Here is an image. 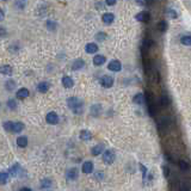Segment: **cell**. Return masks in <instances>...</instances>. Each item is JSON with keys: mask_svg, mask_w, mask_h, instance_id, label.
I'll list each match as a JSON object with an SVG mask.
<instances>
[{"mask_svg": "<svg viewBox=\"0 0 191 191\" xmlns=\"http://www.w3.org/2000/svg\"><path fill=\"white\" fill-rule=\"evenodd\" d=\"M156 28H158V30H159L160 32H165L167 30V23L165 20H160V22L158 23V25H156Z\"/></svg>", "mask_w": 191, "mask_h": 191, "instance_id": "obj_26", "label": "cell"}, {"mask_svg": "<svg viewBox=\"0 0 191 191\" xmlns=\"http://www.w3.org/2000/svg\"><path fill=\"white\" fill-rule=\"evenodd\" d=\"M107 68H109L111 72H119L121 71V68H122V65H121V62L117 61V60H112V61L109 63Z\"/></svg>", "mask_w": 191, "mask_h": 191, "instance_id": "obj_6", "label": "cell"}, {"mask_svg": "<svg viewBox=\"0 0 191 191\" xmlns=\"http://www.w3.org/2000/svg\"><path fill=\"white\" fill-rule=\"evenodd\" d=\"M14 87H16V83H14V81H12V80L6 81V89L8 90V91H12Z\"/></svg>", "mask_w": 191, "mask_h": 191, "instance_id": "obj_34", "label": "cell"}, {"mask_svg": "<svg viewBox=\"0 0 191 191\" xmlns=\"http://www.w3.org/2000/svg\"><path fill=\"white\" fill-rule=\"evenodd\" d=\"M145 97H146V103H147V107H148V112L154 116L155 115V106H154V101H153V96H150L149 92H146L145 93Z\"/></svg>", "mask_w": 191, "mask_h": 191, "instance_id": "obj_2", "label": "cell"}, {"mask_svg": "<svg viewBox=\"0 0 191 191\" xmlns=\"http://www.w3.org/2000/svg\"><path fill=\"white\" fill-rule=\"evenodd\" d=\"M10 172H5V171H3L1 174H0V178H1V184L5 185L7 182H8V178H10Z\"/></svg>", "mask_w": 191, "mask_h": 191, "instance_id": "obj_24", "label": "cell"}, {"mask_svg": "<svg viewBox=\"0 0 191 191\" xmlns=\"http://www.w3.org/2000/svg\"><path fill=\"white\" fill-rule=\"evenodd\" d=\"M17 145L18 147H20V148L26 147V146H28V139L25 136H19L17 139Z\"/></svg>", "mask_w": 191, "mask_h": 191, "instance_id": "obj_22", "label": "cell"}, {"mask_svg": "<svg viewBox=\"0 0 191 191\" xmlns=\"http://www.w3.org/2000/svg\"><path fill=\"white\" fill-rule=\"evenodd\" d=\"M113 19H115V16H113L112 13H104V14L101 16V20H103V23L107 24V25L112 23Z\"/></svg>", "mask_w": 191, "mask_h": 191, "instance_id": "obj_12", "label": "cell"}, {"mask_svg": "<svg viewBox=\"0 0 191 191\" xmlns=\"http://www.w3.org/2000/svg\"><path fill=\"white\" fill-rule=\"evenodd\" d=\"M84 67H85V61L83 59H77L72 65V68L74 71H80V69H83Z\"/></svg>", "mask_w": 191, "mask_h": 191, "instance_id": "obj_9", "label": "cell"}, {"mask_svg": "<svg viewBox=\"0 0 191 191\" xmlns=\"http://www.w3.org/2000/svg\"><path fill=\"white\" fill-rule=\"evenodd\" d=\"M80 139L83 141H90L92 139V133L90 130H81L80 131Z\"/></svg>", "mask_w": 191, "mask_h": 191, "instance_id": "obj_17", "label": "cell"}, {"mask_svg": "<svg viewBox=\"0 0 191 191\" xmlns=\"http://www.w3.org/2000/svg\"><path fill=\"white\" fill-rule=\"evenodd\" d=\"M28 96H29L28 89H20L17 91V98H19V99H25Z\"/></svg>", "mask_w": 191, "mask_h": 191, "instance_id": "obj_20", "label": "cell"}, {"mask_svg": "<svg viewBox=\"0 0 191 191\" xmlns=\"http://www.w3.org/2000/svg\"><path fill=\"white\" fill-rule=\"evenodd\" d=\"M62 85L65 86L66 89H72L73 85H74V81H73V79H72L71 77L65 75V77L62 78Z\"/></svg>", "mask_w": 191, "mask_h": 191, "instance_id": "obj_10", "label": "cell"}, {"mask_svg": "<svg viewBox=\"0 0 191 191\" xmlns=\"http://www.w3.org/2000/svg\"><path fill=\"white\" fill-rule=\"evenodd\" d=\"M4 1H5V0H4Z\"/></svg>", "mask_w": 191, "mask_h": 191, "instance_id": "obj_42", "label": "cell"}, {"mask_svg": "<svg viewBox=\"0 0 191 191\" xmlns=\"http://www.w3.org/2000/svg\"><path fill=\"white\" fill-rule=\"evenodd\" d=\"M103 149H104V146H103V145H97V146H95L93 148L91 149V153H92V155L97 156V155L101 154Z\"/></svg>", "mask_w": 191, "mask_h": 191, "instance_id": "obj_19", "label": "cell"}, {"mask_svg": "<svg viewBox=\"0 0 191 191\" xmlns=\"http://www.w3.org/2000/svg\"><path fill=\"white\" fill-rule=\"evenodd\" d=\"M136 20H139V22H145V23H148L149 22V14L147 13V12H141V13H139V14H136Z\"/></svg>", "mask_w": 191, "mask_h": 191, "instance_id": "obj_14", "label": "cell"}, {"mask_svg": "<svg viewBox=\"0 0 191 191\" xmlns=\"http://www.w3.org/2000/svg\"><path fill=\"white\" fill-rule=\"evenodd\" d=\"M52 186V180L50 179H42L41 180V188L42 189H48V188H50Z\"/></svg>", "mask_w": 191, "mask_h": 191, "instance_id": "obj_28", "label": "cell"}, {"mask_svg": "<svg viewBox=\"0 0 191 191\" xmlns=\"http://www.w3.org/2000/svg\"><path fill=\"white\" fill-rule=\"evenodd\" d=\"M92 170H93V164H92L91 161H85L83 164V167H81L83 173H85V174H90V173L92 172Z\"/></svg>", "mask_w": 191, "mask_h": 191, "instance_id": "obj_8", "label": "cell"}, {"mask_svg": "<svg viewBox=\"0 0 191 191\" xmlns=\"http://www.w3.org/2000/svg\"><path fill=\"white\" fill-rule=\"evenodd\" d=\"M103 161L105 164H107V165H111L115 161V153H113L112 150H110V149L105 150L104 154H103Z\"/></svg>", "mask_w": 191, "mask_h": 191, "instance_id": "obj_3", "label": "cell"}, {"mask_svg": "<svg viewBox=\"0 0 191 191\" xmlns=\"http://www.w3.org/2000/svg\"><path fill=\"white\" fill-rule=\"evenodd\" d=\"M4 128L6 130L12 131V128H13V122H4Z\"/></svg>", "mask_w": 191, "mask_h": 191, "instance_id": "obj_35", "label": "cell"}, {"mask_svg": "<svg viewBox=\"0 0 191 191\" xmlns=\"http://www.w3.org/2000/svg\"><path fill=\"white\" fill-rule=\"evenodd\" d=\"M106 37H107V35L105 34V32H98V34L96 35V40H97V41H99V42H101V41H104Z\"/></svg>", "mask_w": 191, "mask_h": 191, "instance_id": "obj_32", "label": "cell"}, {"mask_svg": "<svg viewBox=\"0 0 191 191\" xmlns=\"http://www.w3.org/2000/svg\"><path fill=\"white\" fill-rule=\"evenodd\" d=\"M105 61H106L105 56H103V55H96L95 59H93V65L101 66V65H104V62H105Z\"/></svg>", "mask_w": 191, "mask_h": 191, "instance_id": "obj_16", "label": "cell"}, {"mask_svg": "<svg viewBox=\"0 0 191 191\" xmlns=\"http://www.w3.org/2000/svg\"><path fill=\"white\" fill-rule=\"evenodd\" d=\"M19 171H20V166H19L18 164H14V165L10 168V171H8V172H10V174H11L12 177H17Z\"/></svg>", "mask_w": 191, "mask_h": 191, "instance_id": "obj_23", "label": "cell"}, {"mask_svg": "<svg viewBox=\"0 0 191 191\" xmlns=\"http://www.w3.org/2000/svg\"><path fill=\"white\" fill-rule=\"evenodd\" d=\"M178 166L180 167V170H183V171H186L188 168H189V164L184 160H180L178 162Z\"/></svg>", "mask_w": 191, "mask_h": 191, "instance_id": "obj_33", "label": "cell"}, {"mask_svg": "<svg viewBox=\"0 0 191 191\" xmlns=\"http://www.w3.org/2000/svg\"><path fill=\"white\" fill-rule=\"evenodd\" d=\"M23 129H24V123H22V122H13V128H12V131H13V133H20Z\"/></svg>", "mask_w": 191, "mask_h": 191, "instance_id": "obj_21", "label": "cell"}, {"mask_svg": "<svg viewBox=\"0 0 191 191\" xmlns=\"http://www.w3.org/2000/svg\"><path fill=\"white\" fill-rule=\"evenodd\" d=\"M180 42L184 44V46H191V36L188 35V36H183L180 38Z\"/></svg>", "mask_w": 191, "mask_h": 191, "instance_id": "obj_29", "label": "cell"}, {"mask_svg": "<svg viewBox=\"0 0 191 191\" xmlns=\"http://www.w3.org/2000/svg\"><path fill=\"white\" fill-rule=\"evenodd\" d=\"M20 190H22V191H30L31 189H30V188H22Z\"/></svg>", "mask_w": 191, "mask_h": 191, "instance_id": "obj_40", "label": "cell"}, {"mask_svg": "<svg viewBox=\"0 0 191 191\" xmlns=\"http://www.w3.org/2000/svg\"><path fill=\"white\" fill-rule=\"evenodd\" d=\"M68 106L74 113H81L83 111V103L77 97H72L68 99Z\"/></svg>", "mask_w": 191, "mask_h": 191, "instance_id": "obj_1", "label": "cell"}, {"mask_svg": "<svg viewBox=\"0 0 191 191\" xmlns=\"http://www.w3.org/2000/svg\"><path fill=\"white\" fill-rule=\"evenodd\" d=\"M49 87H50V84L47 83V81H42V83H40L37 85V91L41 92V93H46L48 90H49Z\"/></svg>", "mask_w": 191, "mask_h": 191, "instance_id": "obj_11", "label": "cell"}, {"mask_svg": "<svg viewBox=\"0 0 191 191\" xmlns=\"http://www.w3.org/2000/svg\"><path fill=\"white\" fill-rule=\"evenodd\" d=\"M1 73L5 74V75H12V67L11 66H3L1 67Z\"/></svg>", "mask_w": 191, "mask_h": 191, "instance_id": "obj_27", "label": "cell"}, {"mask_svg": "<svg viewBox=\"0 0 191 191\" xmlns=\"http://www.w3.org/2000/svg\"><path fill=\"white\" fill-rule=\"evenodd\" d=\"M4 18V10H1V19Z\"/></svg>", "mask_w": 191, "mask_h": 191, "instance_id": "obj_41", "label": "cell"}, {"mask_svg": "<svg viewBox=\"0 0 191 191\" xmlns=\"http://www.w3.org/2000/svg\"><path fill=\"white\" fill-rule=\"evenodd\" d=\"M26 5V0H16V7L23 10L24 7Z\"/></svg>", "mask_w": 191, "mask_h": 191, "instance_id": "obj_31", "label": "cell"}, {"mask_svg": "<svg viewBox=\"0 0 191 191\" xmlns=\"http://www.w3.org/2000/svg\"><path fill=\"white\" fill-rule=\"evenodd\" d=\"M145 99H146V97H145V96L141 95V93H137V95L134 97L133 101H134V103H136V104H142L143 101H145Z\"/></svg>", "mask_w": 191, "mask_h": 191, "instance_id": "obj_25", "label": "cell"}, {"mask_svg": "<svg viewBox=\"0 0 191 191\" xmlns=\"http://www.w3.org/2000/svg\"><path fill=\"white\" fill-rule=\"evenodd\" d=\"M78 176H79V173H78V170L75 167H72L66 172V177L68 179H71V180H75L78 178Z\"/></svg>", "mask_w": 191, "mask_h": 191, "instance_id": "obj_7", "label": "cell"}, {"mask_svg": "<svg viewBox=\"0 0 191 191\" xmlns=\"http://www.w3.org/2000/svg\"><path fill=\"white\" fill-rule=\"evenodd\" d=\"M46 121H47V123H49V124H56V123L59 122V116H57L56 112L52 111V112L47 113Z\"/></svg>", "mask_w": 191, "mask_h": 191, "instance_id": "obj_4", "label": "cell"}, {"mask_svg": "<svg viewBox=\"0 0 191 191\" xmlns=\"http://www.w3.org/2000/svg\"><path fill=\"white\" fill-rule=\"evenodd\" d=\"M7 107L10 109V110H16V107H17V103L16 101H13V99H10V101H7Z\"/></svg>", "mask_w": 191, "mask_h": 191, "instance_id": "obj_30", "label": "cell"}, {"mask_svg": "<svg viewBox=\"0 0 191 191\" xmlns=\"http://www.w3.org/2000/svg\"><path fill=\"white\" fill-rule=\"evenodd\" d=\"M162 171H164V176L168 178L170 177V170H168V167L167 166H162Z\"/></svg>", "mask_w": 191, "mask_h": 191, "instance_id": "obj_37", "label": "cell"}, {"mask_svg": "<svg viewBox=\"0 0 191 191\" xmlns=\"http://www.w3.org/2000/svg\"><path fill=\"white\" fill-rule=\"evenodd\" d=\"M101 112V106L99 104H95V105H92L91 106V115L92 116H99V113Z\"/></svg>", "mask_w": 191, "mask_h": 191, "instance_id": "obj_18", "label": "cell"}, {"mask_svg": "<svg viewBox=\"0 0 191 191\" xmlns=\"http://www.w3.org/2000/svg\"><path fill=\"white\" fill-rule=\"evenodd\" d=\"M101 84L103 87L109 89V87H111L113 85V79L110 77V75H104V77H101Z\"/></svg>", "mask_w": 191, "mask_h": 191, "instance_id": "obj_5", "label": "cell"}, {"mask_svg": "<svg viewBox=\"0 0 191 191\" xmlns=\"http://www.w3.org/2000/svg\"><path fill=\"white\" fill-rule=\"evenodd\" d=\"M167 16L171 18H177V13L174 12V10H167Z\"/></svg>", "mask_w": 191, "mask_h": 191, "instance_id": "obj_36", "label": "cell"}, {"mask_svg": "<svg viewBox=\"0 0 191 191\" xmlns=\"http://www.w3.org/2000/svg\"><path fill=\"white\" fill-rule=\"evenodd\" d=\"M105 3H106V5L109 6H113L116 4V0H105Z\"/></svg>", "mask_w": 191, "mask_h": 191, "instance_id": "obj_38", "label": "cell"}, {"mask_svg": "<svg viewBox=\"0 0 191 191\" xmlns=\"http://www.w3.org/2000/svg\"><path fill=\"white\" fill-rule=\"evenodd\" d=\"M170 103H171V101H170V98L167 96H161L159 98V105L161 107H167L170 105Z\"/></svg>", "mask_w": 191, "mask_h": 191, "instance_id": "obj_15", "label": "cell"}, {"mask_svg": "<svg viewBox=\"0 0 191 191\" xmlns=\"http://www.w3.org/2000/svg\"><path fill=\"white\" fill-rule=\"evenodd\" d=\"M85 50L87 54H95L98 52V46L96 43H89V44H86Z\"/></svg>", "mask_w": 191, "mask_h": 191, "instance_id": "obj_13", "label": "cell"}, {"mask_svg": "<svg viewBox=\"0 0 191 191\" xmlns=\"http://www.w3.org/2000/svg\"><path fill=\"white\" fill-rule=\"evenodd\" d=\"M140 168H141V171L143 172V176H146V172H147V170H146V167L143 166V165H140Z\"/></svg>", "mask_w": 191, "mask_h": 191, "instance_id": "obj_39", "label": "cell"}]
</instances>
